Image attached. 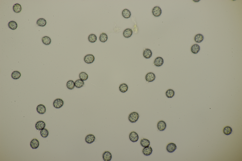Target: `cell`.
I'll use <instances>...</instances> for the list:
<instances>
[{
    "mask_svg": "<svg viewBox=\"0 0 242 161\" xmlns=\"http://www.w3.org/2000/svg\"><path fill=\"white\" fill-rule=\"evenodd\" d=\"M139 117V115L138 113L133 112L129 114L128 119L130 122L134 123L136 122L138 120Z\"/></svg>",
    "mask_w": 242,
    "mask_h": 161,
    "instance_id": "cell-1",
    "label": "cell"
},
{
    "mask_svg": "<svg viewBox=\"0 0 242 161\" xmlns=\"http://www.w3.org/2000/svg\"><path fill=\"white\" fill-rule=\"evenodd\" d=\"M64 104L63 100L60 98H57L55 99L53 103V106L57 109L63 106Z\"/></svg>",
    "mask_w": 242,
    "mask_h": 161,
    "instance_id": "cell-2",
    "label": "cell"
},
{
    "mask_svg": "<svg viewBox=\"0 0 242 161\" xmlns=\"http://www.w3.org/2000/svg\"><path fill=\"white\" fill-rule=\"evenodd\" d=\"M95 59V57L93 55L88 54L85 56L84 60L86 63L90 64L93 63Z\"/></svg>",
    "mask_w": 242,
    "mask_h": 161,
    "instance_id": "cell-3",
    "label": "cell"
},
{
    "mask_svg": "<svg viewBox=\"0 0 242 161\" xmlns=\"http://www.w3.org/2000/svg\"><path fill=\"white\" fill-rule=\"evenodd\" d=\"M152 13L154 16L158 17L161 15L162 13V10L159 6H156L153 8Z\"/></svg>",
    "mask_w": 242,
    "mask_h": 161,
    "instance_id": "cell-4",
    "label": "cell"
},
{
    "mask_svg": "<svg viewBox=\"0 0 242 161\" xmlns=\"http://www.w3.org/2000/svg\"><path fill=\"white\" fill-rule=\"evenodd\" d=\"M129 138L130 140L133 142H135L138 140L139 136L138 134L134 131H132L130 133L129 135Z\"/></svg>",
    "mask_w": 242,
    "mask_h": 161,
    "instance_id": "cell-5",
    "label": "cell"
},
{
    "mask_svg": "<svg viewBox=\"0 0 242 161\" xmlns=\"http://www.w3.org/2000/svg\"><path fill=\"white\" fill-rule=\"evenodd\" d=\"M156 78L155 74L152 72L147 73L145 76V78L146 80L149 82H151L154 81Z\"/></svg>",
    "mask_w": 242,
    "mask_h": 161,
    "instance_id": "cell-6",
    "label": "cell"
},
{
    "mask_svg": "<svg viewBox=\"0 0 242 161\" xmlns=\"http://www.w3.org/2000/svg\"><path fill=\"white\" fill-rule=\"evenodd\" d=\"M176 144L173 143H171L168 144L167 145L166 149L167 151L170 153L174 152L177 149Z\"/></svg>",
    "mask_w": 242,
    "mask_h": 161,
    "instance_id": "cell-7",
    "label": "cell"
},
{
    "mask_svg": "<svg viewBox=\"0 0 242 161\" xmlns=\"http://www.w3.org/2000/svg\"><path fill=\"white\" fill-rule=\"evenodd\" d=\"M164 62L163 58L161 57H158L155 59L154 64L157 67H160L163 64Z\"/></svg>",
    "mask_w": 242,
    "mask_h": 161,
    "instance_id": "cell-8",
    "label": "cell"
},
{
    "mask_svg": "<svg viewBox=\"0 0 242 161\" xmlns=\"http://www.w3.org/2000/svg\"><path fill=\"white\" fill-rule=\"evenodd\" d=\"M166 125L165 122L163 121H159L157 124V127L158 129L160 131L164 130L166 128Z\"/></svg>",
    "mask_w": 242,
    "mask_h": 161,
    "instance_id": "cell-9",
    "label": "cell"
},
{
    "mask_svg": "<svg viewBox=\"0 0 242 161\" xmlns=\"http://www.w3.org/2000/svg\"><path fill=\"white\" fill-rule=\"evenodd\" d=\"M102 157L104 161H110L112 159V155L110 152L106 151L103 154Z\"/></svg>",
    "mask_w": 242,
    "mask_h": 161,
    "instance_id": "cell-10",
    "label": "cell"
},
{
    "mask_svg": "<svg viewBox=\"0 0 242 161\" xmlns=\"http://www.w3.org/2000/svg\"><path fill=\"white\" fill-rule=\"evenodd\" d=\"M45 125V123L44 122L42 121H39L36 123L35 127L37 130H40L44 128Z\"/></svg>",
    "mask_w": 242,
    "mask_h": 161,
    "instance_id": "cell-11",
    "label": "cell"
},
{
    "mask_svg": "<svg viewBox=\"0 0 242 161\" xmlns=\"http://www.w3.org/2000/svg\"><path fill=\"white\" fill-rule=\"evenodd\" d=\"M95 139L94 135L92 134L87 135L85 138V141L88 144H91L93 142Z\"/></svg>",
    "mask_w": 242,
    "mask_h": 161,
    "instance_id": "cell-12",
    "label": "cell"
},
{
    "mask_svg": "<svg viewBox=\"0 0 242 161\" xmlns=\"http://www.w3.org/2000/svg\"><path fill=\"white\" fill-rule=\"evenodd\" d=\"M36 110L37 112L40 114H43L46 111V108L44 105L40 104L38 105L36 108Z\"/></svg>",
    "mask_w": 242,
    "mask_h": 161,
    "instance_id": "cell-13",
    "label": "cell"
},
{
    "mask_svg": "<svg viewBox=\"0 0 242 161\" xmlns=\"http://www.w3.org/2000/svg\"><path fill=\"white\" fill-rule=\"evenodd\" d=\"M152 52L151 50L148 48L145 49L144 51L143 55L146 59H149L152 56Z\"/></svg>",
    "mask_w": 242,
    "mask_h": 161,
    "instance_id": "cell-14",
    "label": "cell"
},
{
    "mask_svg": "<svg viewBox=\"0 0 242 161\" xmlns=\"http://www.w3.org/2000/svg\"><path fill=\"white\" fill-rule=\"evenodd\" d=\"M39 145L38 140L36 139H33L30 142V145L31 147L33 149L37 148Z\"/></svg>",
    "mask_w": 242,
    "mask_h": 161,
    "instance_id": "cell-15",
    "label": "cell"
},
{
    "mask_svg": "<svg viewBox=\"0 0 242 161\" xmlns=\"http://www.w3.org/2000/svg\"><path fill=\"white\" fill-rule=\"evenodd\" d=\"M152 152V149L150 146L144 148L143 150V154L146 156L150 155Z\"/></svg>",
    "mask_w": 242,
    "mask_h": 161,
    "instance_id": "cell-16",
    "label": "cell"
},
{
    "mask_svg": "<svg viewBox=\"0 0 242 161\" xmlns=\"http://www.w3.org/2000/svg\"><path fill=\"white\" fill-rule=\"evenodd\" d=\"M200 49V46L198 44H195L192 46L191 48V52L194 54H197Z\"/></svg>",
    "mask_w": 242,
    "mask_h": 161,
    "instance_id": "cell-17",
    "label": "cell"
},
{
    "mask_svg": "<svg viewBox=\"0 0 242 161\" xmlns=\"http://www.w3.org/2000/svg\"><path fill=\"white\" fill-rule=\"evenodd\" d=\"M133 31L130 28H127L125 30L123 31V34L125 38H128L130 37L132 34Z\"/></svg>",
    "mask_w": 242,
    "mask_h": 161,
    "instance_id": "cell-18",
    "label": "cell"
},
{
    "mask_svg": "<svg viewBox=\"0 0 242 161\" xmlns=\"http://www.w3.org/2000/svg\"><path fill=\"white\" fill-rule=\"evenodd\" d=\"M122 14L123 16L126 18H130L131 15L130 12L127 9H125L122 11Z\"/></svg>",
    "mask_w": 242,
    "mask_h": 161,
    "instance_id": "cell-19",
    "label": "cell"
},
{
    "mask_svg": "<svg viewBox=\"0 0 242 161\" xmlns=\"http://www.w3.org/2000/svg\"><path fill=\"white\" fill-rule=\"evenodd\" d=\"M140 144L142 147L145 148L149 146L150 145V142L148 139L144 138L141 140Z\"/></svg>",
    "mask_w": 242,
    "mask_h": 161,
    "instance_id": "cell-20",
    "label": "cell"
},
{
    "mask_svg": "<svg viewBox=\"0 0 242 161\" xmlns=\"http://www.w3.org/2000/svg\"><path fill=\"white\" fill-rule=\"evenodd\" d=\"M204 39V37L201 34H199L196 35L194 37V40L197 43H200Z\"/></svg>",
    "mask_w": 242,
    "mask_h": 161,
    "instance_id": "cell-21",
    "label": "cell"
},
{
    "mask_svg": "<svg viewBox=\"0 0 242 161\" xmlns=\"http://www.w3.org/2000/svg\"><path fill=\"white\" fill-rule=\"evenodd\" d=\"M120 91L122 93H124L126 92L128 89V86L126 84L123 83L121 84L119 87Z\"/></svg>",
    "mask_w": 242,
    "mask_h": 161,
    "instance_id": "cell-22",
    "label": "cell"
},
{
    "mask_svg": "<svg viewBox=\"0 0 242 161\" xmlns=\"http://www.w3.org/2000/svg\"><path fill=\"white\" fill-rule=\"evenodd\" d=\"M84 84L83 81L80 79L77 80L75 82V86L78 88H80L83 87Z\"/></svg>",
    "mask_w": 242,
    "mask_h": 161,
    "instance_id": "cell-23",
    "label": "cell"
},
{
    "mask_svg": "<svg viewBox=\"0 0 242 161\" xmlns=\"http://www.w3.org/2000/svg\"><path fill=\"white\" fill-rule=\"evenodd\" d=\"M46 20L43 18H40L37 21L36 23L38 25L43 27L46 25Z\"/></svg>",
    "mask_w": 242,
    "mask_h": 161,
    "instance_id": "cell-24",
    "label": "cell"
},
{
    "mask_svg": "<svg viewBox=\"0 0 242 161\" xmlns=\"http://www.w3.org/2000/svg\"><path fill=\"white\" fill-rule=\"evenodd\" d=\"M42 41L44 44L48 45L51 43V39L48 36H44L42 38Z\"/></svg>",
    "mask_w": 242,
    "mask_h": 161,
    "instance_id": "cell-25",
    "label": "cell"
},
{
    "mask_svg": "<svg viewBox=\"0 0 242 161\" xmlns=\"http://www.w3.org/2000/svg\"><path fill=\"white\" fill-rule=\"evenodd\" d=\"M13 9L14 12L17 13H19L22 10L21 6L19 4L16 3L13 5Z\"/></svg>",
    "mask_w": 242,
    "mask_h": 161,
    "instance_id": "cell-26",
    "label": "cell"
},
{
    "mask_svg": "<svg viewBox=\"0 0 242 161\" xmlns=\"http://www.w3.org/2000/svg\"><path fill=\"white\" fill-rule=\"evenodd\" d=\"M67 88L71 90L74 89L75 86V82L72 80L68 81L66 83Z\"/></svg>",
    "mask_w": 242,
    "mask_h": 161,
    "instance_id": "cell-27",
    "label": "cell"
},
{
    "mask_svg": "<svg viewBox=\"0 0 242 161\" xmlns=\"http://www.w3.org/2000/svg\"><path fill=\"white\" fill-rule=\"evenodd\" d=\"M8 25L9 28L12 30L16 29L17 27V23L14 21H11L9 22Z\"/></svg>",
    "mask_w": 242,
    "mask_h": 161,
    "instance_id": "cell-28",
    "label": "cell"
},
{
    "mask_svg": "<svg viewBox=\"0 0 242 161\" xmlns=\"http://www.w3.org/2000/svg\"><path fill=\"white\" fill-rule=\"evenodd\" d=\"M108 39L107 35L104 33H101L99 37V40L102 42H106Z\"/></svg>",
    "mask_w": 242,
    "mask_h": 161,
    "instance_id": "cell-29",
    "label": "cell"
},
{
    "mask_svg": "<svg viewBox=\"0 0 242 161\" xmlns=\"http://www.w3.org/2000/svg\"><path fill=\"white\" fill-rule=\"evenodd\" d=\"M21 75V74L19 72L17 71H15L12 72L11 76L13 79H17L20 77Z\"/></svg>",
    "mask_w": 242,
    "mask_h": 161,
    "instance_id": "cell-30",
    "label": "cell"
},
{
    "mask_svg": "<svg viewBox=\"0 0 242 161\" xmlns=\"http://www.w3.org/2000/svg\"><path fill=\"white\" fill-rule=\"evenodd\" d=\"M175 92L174 91L171 89L168 90L165 93L166 95L168 98H171L174 95Z\"/></svg>",
    "mask_w": 242,
    "mask_h": 161,
    "instance_id": "cell-31",
    "label": "cell"
},
{
    "mask_svg": "<svg viewBox=\"0 0 242 161\" xmlns=\"http://www.w3.org/2000/svg\"><path fill=\"white\" fill-rule=\"evenodd\" d=\"M79 77L80 79L83 81H85L88 79V75L85 72H82L79 74Z\"/></svg>",
    "mask_w": 242,
    "mask_h": 161,
    "instance_id": "cell-32",
    "label": "cell"
},
{
    "mask_svg": "<svg viewBox=\"0 0 242 161\" xmlns=\"http://www.w3.org/2000/svg\"><path fill=\"white\" fill-rule=\"evenodd\" d=\"M97 39L96 36L94 34H91L89 35L88 37V39L89 41L91 43L95 42Z\"/></svg>",
    "mask_w": 242,
    "mask_h": 161,
    "instance_id": "cell-33",
    "label": "cell"
},
{
    "mask_svg": "<svg viewBox=\"0 0 242 161\" xmlns=\"http://www.w3.org/2000/svg\"><path fill=\"white\" fill-rule=\"evenodd\" d=\"M232 131V129L230 127L227 126L224 128L223 132L225 134L228 135L231 133Z\"/></svg>",
    "mask_w": 242,
    "mask_h": 161,
    "instance_id": "cell-34",
    "label": "cell"
},
{
    "mask_svg": "<svg viewBox=\"0 0 242 161\" xmlns=\"http://www.w3.org/2000/svg\"><path fill=\"white\" fill-rule=\"evenodd\" d=\"M40 134L43 137L46 138L48 135V130L44 128L41 130Z\"/></svg>",
    "mask_w": 242,
    "mask_h": 161,
    "instance_id": "cell-35",
    "label": "cell"
}]
</instances>
